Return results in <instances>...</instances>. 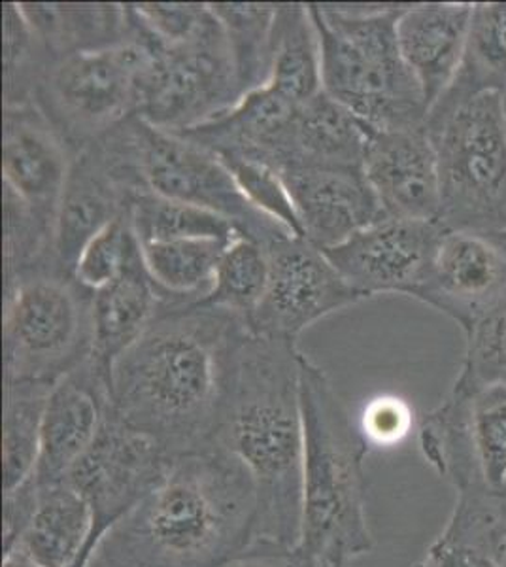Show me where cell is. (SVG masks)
I'll list each match as a JSON object with an SVG mask.
<instances>
[{"label": "cell", "mask_w": 506, "mask_h": 567, "mask_svg": "<svg viewBox=\"0 0 506 567\" xmlns=\"http://www.w3.org/2000/svg\"><path fill=\"white\" fill-rule=\"evenodd\" d=\"M231 45L244 95L269 82L276 4H210Z\"/></svg>", "instance_id": "cell-33"}, {"label": "cell", "mask_w": 506, "mask_h": 567, "mask_svg": "<svg viewBox=\"0 0 506 567\" xmlns=\"http://www.w3.org/2000/svg\"><path fill=\"white\" fill-rule=\"evenodd\" d=\"M136 245L138 240L125 213L87 243L78 258L74 278L87 290H103L120 277Z\"/></svg>", "instance_id": "cell-37"}, {"label": "cell", "mask_w": 506, "mask_h": 567, "mask_svg": "<svg viewBox=\"0 0 506 567\" xmlns=\"http://www.w3.org/2000/svg\"><path fill=\"white\" fill-rule=\"evenodd\" d=\"M467 347L455 381L467 386H506V301L465 331Z\"/></svg>", "instance_id": "cell-35"}, {"label": "cell", "mask_w": 506, "mask_h": 567, "mask_svg": "<svg viewBox=\"0 0 506 567\" xmlns=\"http://www.w3.org/2000/svg\"><path fill=\"white\" fill-rule=\"evenodd\" d=\"M444 231L441 221L382 218L321 251L365 299L379 293L414 297L430 277Z\"/></svg>", "instance_id": "cell-15"}, {"label": "cell", "mask_w": 506, "mask_h": 567, "mask_svg": "<svg viewBox=\"0 0 506 567\" xmlns=\"http://www.w3.org/2000/svg\"><path fill=\"white\" fill-rule=\"evenodd\" d=\"M53 384L4 381L2 416V471L4 492L18 488L31 478L39 462L40 432L45 401Z\"/></svg>", "instance_id": "cell-30"}, {"label": "cell", "mask_w": 506, "mask_h": 567, "mask_svg": "<svg viewBox=\"0 0 506 567\" xmlns=\"http://www.w3.org/2000/svg\"><path fill=\"white\" fill-rule=\"evenodd\" d=\"M149 33L163 44L186 42L210 20V4H133Z\"/></svg>", "instance_id": "cell-38"}, {"label": "cell", "mask_w": 506, "mask_h": 567, "mask_svg": "<svg viewBox=\"0 0 506 567\" xmlns=\"http://www.w3.org/2000/svg\"><path fill=\"white\" fill-rule=\"evenodd\" d=\"M72 159L69 146L34 104L4 109V189L12 192L52 233Z\"/></svg>", "instance_id": "cell-18"}, {"label": "cell", "mask_w": 506, "mask_h": 567, "mask_svg": "<svg viewBox=\"0 0 506 567\" xmlns=\"http://www.w3.org/2000/svg\"><path fill=\"white\" fill-rule=\"evenodd\" d=\"M231 240L182 239L141 245L142 259L163 301L203 299Z\"/></svg>", "instance_id": "cell-29"}, {"label": "cell", "mask_w": 506, "mask_h": 567, "mask_svg": "<svg viewBox=\"0 0 506 567\" xmlns=\"http://www.w3.org/2000/svg\"><path fill=\"white\" fill-rule=\"evenodd\" d=\"M363 173L384 218L438 221V162L425 123L374 130L366 146Z\"/></svg>", "instance_id": "cell-17"}, {"label": "cell", "mask_w": 506, "mask_h": 567, "mask_svg": "<svg viewBox=\"0 0 506 567\" xmlns=\"http://www.w3.org/2000/svg\"><path fill=\"white\" fill-rule=\"evenodd\" d=\"M128 125L144 192L218 214L229 219L242 237L265 248L283 235H291L251 207L218 155L157 130L136 114L128 117Z\"/></svg>", "instance_id": "cell-11"}, {"label": "cell", "mask_w": 506, "mask_h": 567, "mask_svg": "<svg viewBox=\"0 0 506 567\" xmlns=\"http://www.w3.org/2000/svg\"><path fill=\"white\" fill-rule=\"evenodd\" d=\"M301 360L297 342L256 336L246 323L225 349L210 445L229 452L256 484V545L296 548L301 537Z\"/></svg>", "instance_id": "cell-1"}, {"label": "cell", "mask_w": 506, "mask_h": 567, "mask_svg": "<svg viewBox=\"0 0 506 567\" xmlns=\"http://www.w3.org/2000/svg\"><path fill=\"white\" fill-rule=\"evenodd\" d=\"M125 7V42L53 61L32 97L72 155L136 114V87L149 50L133 4Z\"/></svg>", "instance_id": "cell-8"}, {"label": "cell", "mask_w": 506, "mask_h": 567, "mask_svg": "<svg viewBox=\"0 0 506 567\" xmlns=\"http://www.w3.org/2000/svg\"><path fill=\"white\" fill-rule=\"evenodd\" d=\"M446 528L416 567H503L506 520L499 496L487 491L455 492Z\"/></svg>", "instance_id": "cell-24"}, {"label": "cell", "mask_w": 506, "mask_h": 567, "mask_svg": "<svg viewBox=\"0 0 506 567\" xmlns=\"http://www.w3.org/2000/svg\"><path fill=\"white\" fill-rule=\"evenodd\" d=\"M301 403L302 516L296 550L312 567H352L374 547L365 513L371 445L328 373L304 354Z\"/></svg>", "instance_id": "cell-4"}, {"label": "cell", "mask_w": 506, "mask_h": 567, "mask_svg": "<svg viewBox=\"0 0 506 567\" xmlns=\"http://www.w3.org/2000/svg\"><path fill=\"white\" fill-rule=\"evenodd\" d=\"M219 159L224 162L225 167L229 168L244 197L250 200L251 207L276 224H280L291 235L302 237L293 200L289 197L288 187L283 184L282 176L278 175V171L265 163L246 159V157H219Z\"/></svg>", "instance_id": "cell-36"}, {"label": "cell", "mask_w": 506, "mask_h": 567, "mask_svg": "<svg viewBox=\"0 0 506 567\" xmlns=\"http://www.w3.org/2000/svg\"><path fill=\"white\" fill-rule=\"evenodd\" d=\"M489 93H506V2L475 4L462 63L425 123L441 122L463 104Z\"/></svg>", "instance_id": "cell-25"}, {"label": "cell", "mask_w": 506, "mask_h": 567, "mask_svg": "<svg viewBox=\"0 0 506 567\" xmlns=\"http://www.w3.org/2000/svg\"><path fill=\"white\" fill-rule=\"evenodd\" d=\"M144 192L128 117L74 155L59 200L53 229V261L74 277L78 258L96 233L127 213Z\"/></svg>", "instance_id": "cell-12"}, {"label": "cell", "mask_w": 506, "mask_h": 567, "mask_svg": "<svg viewBox=\"0 0 506 567\" xmlns=\"http://www.w3.org/2000/svg\"><path fill=\"white\" fill-rule=\"evenodd\" d=\"M503 567H506V553H505V561H503Z\"/></svg>", "instance_id": "cell-43"}, {"label": "cell", "mask_w": 506, "mask_h": 567, "mask_svg": "<svg viewBox=\"0 0 506 567\" xmlns=\"http://www.w3.org/2000/svg\"><path fill=\"white\" fill-rule=\"evenodd\" d=\"M4 109L31 104L52 61L32 33L20 4L7 2L4 12Z\"/></svg>", "instance_id": "cell-34"}, {"label": "cell", "mask_w": 506, "mask_h": 567, "mask_svg": "<svg viewBox=\"0 0 506 567\" xmlns=\"http://www.w3.org/2000/svg\"><path fill=\"white\" fill-rule=\"evenodd\" d=\"M136 20L149 50L136 87L141 120L178 135L221 116L244 97L231 45L214 10L199 33L173 45L155 39L138 16Z\"/></svg>", "instance_id": "cell-9"}, {"label": "cell", "mask_w": 506, "mask_h": 567, "mask_svg": "<svg viewBox=\"0 0 506 567\" xmlns=\"http://www.w3.org/2000/svg\"><path fill=\"white\" fill-rule=\"evenodd\" d=\"M37 486V507L20 542L10 550L20 548L42 567H72L85 548L99 547L103 542L93 534L95 520L90 503L66 481Z\"/></svg>", "instance_id": "cell-23"}, {"label": "cell", "mask_w": 506, "mask_h": 567, "mask_svg": "<svg viewBox=\"0 0 506 567\" xmlns=\"http://www.w3.org/2000/svg\"><path fill=\"white\" fill-rule=\"evenodd\" d=\"M174 460L165 446L117 419L110 406L101 432L72 467L66 483L90 503L93 534L104 537L167 477Z\"/></svg>", "instance_id": "cell-13"}, {"label": "cell", "mask_w": 506, "mask_h": 567, "mask_svg": "<svg viewBox=\"0 0 506 567\" xmlns=\"http://www.w3.org/2000/svg\"><path fill=\"white\" fill-rule=\"evenodd\" d=\"M2 567H42L32 560L31 556L21 553L20 548H13L2 555Z\"/></svg>", "instance_id": "cell-41"}, {"label": "cell", "mask_w": 506, "mask_h": 567, "mask_svg": "<svg viewBox=\"0 0 506 567\" xmlns=\"http://www.w3.org/2000/svg\"><path fill=\"white\" fill-rule=\"evenodd\" d=\"M224 567H312L296 548L254 545Z\"/></svg>", "instance_id": "cell-40"}, {"label": "cell", "mask_w": 506, "mask_h": 567, "mask_svg": "<svg viewBox=\"0 0 506 567\" xmlns=\"http://www.w3.org/2000/svg\"><path fill=\"white\" fill-rule=\"evenodd\" d=\"M163 296L142 259L141 243L116 280L93 296V352L90 361L106 379L159 310Z\"/></svg>", "instance_id": "cell-22"}, {"label": "cell", "mask_w": 506, "mask_h": 567, "mask_svg": "<svg viewBox=\"0 0 506 567\" xmlns=\"http://www.w3.org/2000/svg\"><path fill=\"white\" fill-rule=\"evenodd\" d=\"M425 125L438 162V221L446 229L505 233V95H482Z\"/></svg>", "instance_id": "cell-7"}, {"label": "cell", "mask_w": 506, "mask_h": 567, "mask_svg": "<svg viewBox=\"0 0 506 567\" xmlns=\"http://www.w3.org/2000/svg\"><path fill=\"white\" fill-rule=\"evenodd\" d=\"M372 133L369 123L321 91L297 112L288 159L280 171L302 165L363 167Z\"/></svg>", "instance_id": "cell-26"}, {"label": "cell", "mask_w": 506, "mask_h": 567, "mask_svg": "<svg viewBox=\"0 0 506 567\" xmlns=\"http://www.w3.org/2000/svg\"><path fill=\"white\" fill-rule=\"evenodd\" d=\"M242 320L203 299H168L114 363L112 411L174 458L210 446L224 355Z\"/></svg>", "instance_id": "cell-2"}, {"label": "cell", "mask_w": 506, "mask_h": 567, "mask_svg": "<svg viewBox=\"0 0 506 567\" xmlns=\"http://www.w3.org/2000/svg\"><path fill=\"white\" fill-rule=\"evenodd\" d=\"M21 13L50 61L93 52L127 40L125 4H27Z\"/></svg>", "instance_id": "cell-27"}, {"label": "cell", "mask_w": 506, "mask_h": 567, "mask_svg": "<svg viewBox=\"0 0 506 567\" xmlns=\"http://www.w3.org/2000/svg\"><path fill=\"white\" fill-rule=\"evenodd\" d=\"M414 416L406 401L382 395L372 400L361 416V432L371 446H395L411 433Z\"/></svg>", "instance_id": "cell-39"}, {"label": "cell", "mask_w": 506, "mask_h": 567, "mask_svg": "<svg viewBox=\"0 0 506 567\" xmlns=\"http://www.w3.org/2000/svg\"><path fill=\"white\" fill-rule=\"evenodd\" d=\"M473 8L468 2H427L406 4L399 16V50L422 90L427 114L462 63Z\"/></svg>", "instance_id": "cell-21"}, {"label": "cell", "mask_w": 506, "mask_h": 567, "mask_svg": "<svg viewBox=\"0 0 506 567\" xmlns=\"http://www.w3.org/2000/svg\"><path fill=\"white\" fill-rule=\"evenodd\" d=\"M293 200L302 237L329 250L384 218L363 167L302 165L280 171Z\"/></svg>", "instance_id": "cell-19"}, {"label": "cell", "mask_w": 506, "mask_h": 567, "mask_svg": "<svg viewBox=\"0 0 506 567\" xmlns=\"http://www.w3.org/2000/svg\"><path fill=\"white\" fill-rule=\"evenodd\" d=\"M269 284L246 328L251 333L297 342L321 318L363 301L318 246L283 235L267 248Z\"/></svg>", "instance_id": "cell-14"}, {"label": "cell", "mask_w": 506, "mask_h": 567, "mask_svg": "<svg viewBox=\"0 0 506 567\" xmlns=\"http://www.w3.org/2000/svg\"><path fill=\"white\" fill-rule=\"evenodd\" d=\"M127 216L141 245L182 239L233 240L240 235L229 219L218 214L152 192L136 194Z\"/></svg>", "instance_id": "cell-31"}, {"label": "cell", "mask_w": 506, "mask_h": 567, "mask_svg": "<svg viewBox=\"0 0 506 567\" xmlns=\"http://www.w3.org/2000/svg\"><path fill=\"white\" fill-rule=\"evenodd\" d=\"M110 406V381L90 360L53 384L42 419L39 462L32 473L37 484L66 481L101 432Z\"/></svg>", "instance_id": "cell-20"}, {"label": "cell", "mask_w": 506, "mask_h": 567, "mask_svg": "<svg viewBox=\"0 0 506 567\" xmlns=\"http://www.w3.org/2000/svg\"><path fill=\"white\" fill-rule=\"evenodd\" d=\"M93 296L53 261L4 282V381L55 384L84 365Z\"/></svg>", "instance_id": "cell-6"}, {"label": "cell", "mask_w": 506, "mask_h": 567, "mask_svg": "<svg viewBox=\"0 0 506 567\" xmlns=\"http://www.w3.org/2000/svg\"><path fill=\"white\" fill-rule=\"evenodd\" d=\"M257 520L250 473L210 445L174 460L93 558L109 567H224L256 545Z\"/></svg>", "instance_id": "cell-3"}, {"label": "cell", "mask_w": 506, "mask_h": 567, "mask_svg": "<svg viewBox=\"0 0 506 567\" xmlns=\"http://www.w3.org/2000/svg\"><path fill=\"white\" fill-rule=\"evenodd\" d=\"M269 284V256L265 246L238 235L221 256L210 291L203 303L227 310L246 326L264 301Z\"/></svg>", "instance_id": "cell-32"}, {"label": "cell", "mask_w": 506, "mask_h": 567, "mask_svg": "<svg viewBox=\"0 0 506 567\" xmlns=\"http://www.w3.org/2000/svg\"><path fill=\"white\" fill-rule=\"evenodd\" d=\"M505 109H506V93H505Z\"/></svg>", "instance_id": "cell-44"}, {"label": "cell", "mask_w": 506, "mask_h": 567, "mask_svg": "<svg viewBox=\"0 0 506 567\" xmlns=\"http://www.w3.org/2000/svg\"><path fill=\"white\" fill-rule=\"evenodd\" d=\"M267 85L296 104L323 91L320 40L308 4H276Z\"/></svg>", "instance_id": "cell-28"}, {"label": "cell", "mask_w": 506, "mask_h": 567, "mask_svg": "<svg viewBox=\"0 0 506 567\" xmlns=\"http://www.w3.org/2000/svg\"><path fill=\"white\" fill-rule=\"evenodd\" d=\"M417 443L425 462L455 492L499 494L506 484V386L455 381L448 395L420 419Z\"/></svg>", "instance_id": "cell-10"}, {"label": "cell", "mask_w": 506, "mask_h": 567, "mask_svg": "<svg viewBox=\"0 0 506 567\" xmlns=\"http://www.w3.org/2000/svg\"><path fill=\"white\" fill-rule=\"evenodd\" d=\"M497 496H499L500 509H503V515H505L506 520V484L503 486V491H500Z\"/></svg>", "instance_id": "cell-42"}, {"label": "cell", "mask_w": 506, "mask_h": 567, "mask_svg": "<svg viewBox=\"0 0 506 567\" xmlns=\"http://www.w3.org/2000/svg\"><path fill=\"white\" fill-rule=\"evenodd\" d=\"M414 299L459 323L463 333L506 301V231L446 229Z\"/></svg>", "instance_id": "cell-16"}, {"label": "cell", "mask_w": 506, "mask_h": 567, "mask_svg": "<svg viewBox=\"0 0 506 567\" xmlns=\"http://www.w3.org/2000/svg\"><path fill=\"white\" fill-rule=\"evenodd\" d=\"M404 8L308 4L320 40L323 93L376 131L427 120L422 90L399 50Z\"/></svg>", "instance_id": "cell-5"}]
</instances>
